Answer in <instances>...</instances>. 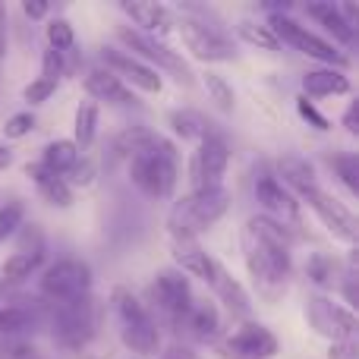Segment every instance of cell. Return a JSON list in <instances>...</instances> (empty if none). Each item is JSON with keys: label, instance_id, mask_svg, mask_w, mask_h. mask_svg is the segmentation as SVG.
Wrapping results in <instances>:
<instances>
[{"label": "cell", "instance_id": "cell-5", "mask_svg": "<svg viewBox=\"0 0 359 359\" xmlns=\"http://www.w3.org/2000/svg\"><path fill=\"white\" fill-rule=\"evenodd\" d=\"M230 208V192L224 186L215 189H189L183 198L170 205L168 230L170 240H198L205 230H211Z\"/></svg>", "mask_w": 359, "mask_h": 359}, {"label": "cell", "instance_id": "cell-38", "mask_svg": "<svg viewBox=\"0 0 359 359\" xmlns=\"http://www.w3.org/2000/svg\"><path fill=\"white\" fill-rule=\"evenodd\" d=\"M0 359H44V356L29 341H0Z\"/></svg>", "mask_w": 359, "mask_h": 359}, {"label": "cell", "instance_id": "cell-39", "mask_svg": "<svg viewBox=\"0 0 359 359\" xmlns=\"http://www.w3.org/2000/svg\"><path fill=\"white\" fill-rule=\"evenodd\" d=\"M297 111H299V117L312 126V130H318V133H328L331 130V120L325 117V114H318V107L312 104L309 98H303V95L297 98Z\"/></svg>", "mask_w": 359, "mask_h": 359}, {"label": "cell", "instance_id": "cell-20", "mask_svg": "<svg viewBox=\"0 0 359 359\" xmlns=\"http://www.w3.org/2000/svg\"><path fill=\"white\" fill-rule=\"evenodd\" d=\"M177 334L186 337V341H192V344H211V347H215V344L224 337L221 312H217V306L208 303V299H196L192 309L183 316V322L177 325Z\"/></svg>", "mask_w": 359, "mask_h": 359}, {"label": "cell", "instance_id": "cell-23", "mask_svg": "<svg viewBox=\"0 0 359 359\" xmlns=\"http://www.w3.org/2000/svg\"><path fill=\"white\" fill-rule=\"evenodd\" d=\"M303 98L318 101V98H334V95H347L350 92V76L344 69H331V67H318L303 73Z\"/></svg>", "mask_w": 359, "mask_h": 359}, {"label": "cell", "instance_id": "cell-40", "mask_svg": "<svg viewBox=\"0 0 359 359\" xmlns=\"http://www.w3.org/2000/svg\"><path fill=\"white\" fill-rule=\"evenodd\" d=\"M67 180V186L73 189V186H88L95 180V164H92V158L88 155H79V161L69 168V174L63 177Z\"/></svg>", "mask_w": 359, "mask_h": 359}, {"label": "cell", "instance_id": "cell-29", "mask_svg": "<svg viewBox=\"0 0 359 359\" xmlns=\"http://www.w3.org/2000/svg\"><path fill=\"white\" fill-rule=\"evenodd\" d=\"M155 136H158V133L149 130V126H142V123L126 126V130L111 142V161H120V158H126V161H130V158L136 155L142 145H149Z\"/></svg>", "mask_w": 359, "mask_h": 359}, {"label": "cell", "instance_id": "cell-36", "mask_svg": "<svg viewBox=\"0 0 359 359\" xmlns=\"http://www.w3.org/2000/svg\"><path fill=\"white\" fill-rule=\"evenodd\" d=\"M35 123H38V120H35V114H32V111H19V114H13V117H6V123H4V139L16 142V139L32 136Z\"/></svg>", "mask_w": 359, "mask_h": 359}, {"label": "cell", "instance_id": "cell-25", "mask_svg": "<svg viewBox=\"0 0 359 359\" xmlns=\"http://www.w3.org/2000/svg\"><path fill=\"white\" fill-rule=\"evenodd\" d=\"M306 13H309V16L316 19L325 32H328V35H334L337 44H347V48L350 44H356V29L347 22V16L341 13V4H309L306 6Z\"/></svg>", "mask_w": 359, "mask_h": 359}, {"label": "cell", "instance_id": "cell-26", "mask_svg": "<svg viewBox=\"0 0 359 359\" xmlns=\"http://www.w3.org/2000/svg\"><path fill=\"white\" fill-rule=\"evenodd\" d=\"M170 126H174V133L177 136H183V139H189V142H202V139H208V136H215V133H221L215 123H211L205 114H198V111H192V107H183V111H170Z\"/></svg>", "mask_w": 359, "mask_h": 359}, {"label": "cell", "instance_id": "cell-24", "mask_svg": "<svg viewBox=\"0 0 359 359\" xmlns=\"http://www.w3.org/2000/svg\"><path fill=\"white\" fill-rule=\"evenodd\" d=\"M25 177L32 180V186L38 189L41 202H48L50 208H69V205H73V189L67 186V180L50 174V170L41 168L38 161L25 164Z\"/></svg>", "mask_w": 359, "mask_h": 359}, {"label": "cell", "instance_id": "cell-42", "mask_svg": "<svg viewBox=\"0 0 359 359\" xmlns=\"http://www.w3.org/2000/svg\"><path fill=\"white\" fill-rule=\"evenodd\" d=\"M158 359H198V353L189 347V344H170L168 350H161Z\"/></svg>", "mask_w": 359, "mask_h": 359}, {"label": "cell", "instance_id": "cell-32", "mask_svg": "<svg viewBox=\"0 0 359 359\" xmlns=\"http://www.w3.org/2000/svg\"><path fill=\"white\" fill-rule=\"evenodd\" d=\"M25 224V205L19 198H10V202L0 205V243H6L10 236H16Z\"/></svg>", "mask_w": 359, "mask_h": 359}, {"label": "cell", "instance_id": "cell-4", "mask_svg": "<svg viewBox=\"0 0 359 359\" xmlns=\"http://www.w3.org/2000/svg\"><path fill=\"white\" fill-rule=\"evenodd\" d=\"M111 316L126 350H133L136 356L161 353V328L149 312V306L130 287H114L111 290Z\"/></svg>", "mask_w": 359, "mask_h": 359}, {"label": "cell", "instance_id": "cell-7", "mask_svg": "<svg viewBox=\"0 0 359 359\" xmlns=\"http://www.w3.org/2000/svg\"><path fill=\"white\" fill-rule=\"evenodd\" d=\"M265 25L271 29V35L278 38V44H290L293 50H299L303 57L318 60L322 67H331V69H347L350 67L347 54H344L337 44H331L328 38H322L318 32H312L309 25H303L293 16H287L284 10H271V16H268Z\"/></svg>", "mask_w": 359, "mask_h": 359}, {"label": "cell", "instance_id": "cell-12", "mask_svg": "<svg viewBox=\"0 0 359 359\" xmlns=\"http://www.w3.org/2000/svg\"><path fill=\"white\" fill-rule=\"evenodd\" d=\"M306 325L316 331L318 337H328L331 344H350L356 334V316L344 303L325 297V293H312L306 299Z\"/></svg>", "mask_w": 359, "mask_h": 359}, {"label": "cell", "instance_id": "cell-22", "mask_svg": "<svg viewBox=\"0 0 359 359\" xmlns=\"http://www.w3.org/2000/svg\"><path fill=\"white\" fill-rule=\"evenodd\" d=\"M86 92H88V101H104V104H114V107H130L136 104V95H133L130 86L117 79L111 69L104 67H95L86 73Z\"/></svg>", "mask_w": 359, "mask_h": 359}, {"label": "cell", "instance_id": "cell-11", "mask_svg": "<svg viewBox=\"0 0 359 359\" xmlns=\"http://www.w3.org/2000/svg\"><path fill=\"white\" fill-rule=\"evenodd\" d=\"M92 268L82 259H57L54 265L44 268L38 278V299L41 303H63V299H79L92 293Z\"/></svg>", "mask_w": 359, "mask_h": 359}, {"label": "cell", "instance_id": "cell-27", "mask_svg": "<svg viewBox=\"0 0 359 359\" xmlns=\"http://www.w3.org/2000/svg\"><path fill=\"white\" fill-rule=\"evenodd\" d=\"M95 136H98V104L95 101H79L73 117V139L69 142L79 149V155H86L88 149L95 145Z\"/></svg>", "mask_w": 359, "mask_h": 359}, {"label": "cell", "instance_id": "cell-13", "mask_svg": "<svg viewBox=\"0 0 359 359\" xmlns=\"http://www.w3.org/2000/svg\"><path fill=\"white\" fill-rule=\"evenodd\" d=\"M297 202L309 205V208L316 211V217L328 227V233L334 236V240H344V243H350V246L359 240L356 215L341 202V198H334L328 189H322V183H316V186H309L306 192H299Z\"/></svg>", "mask_w": 359, "mask_h": 359}, {"label": "cell", "instance_id": "cell-2", "mask_svg": "<svg viewBox=\"0 0 359 359\" xmlns=\"http://www.w3.org/2000/svg\"><path fill=\"white\" fill-rule=\"evenodd\" d=\"M186 50L202 63H230L236 60V44L227 25L221 22L211 6L180 4V16L174 19Z\"/></svg>", "mask_w": 359, "mask_h": 359}, {"label": "cell", "instance_id": "cell-31", "mask_svg": "<svg viewBox=\"0 0 359 359\" xmlns=\"http://www.w3.org/2000/svg\"><path fill=\"white\" fill-rule=\"evenodd\" d=\"M236 35L243 38L246 44H252V48L259 50H278V38L271 35V29H268L265 22H252V19H240L236 22Z\"/></svg>", "mask_w": 359, "mask_h": 359}, {"label": "cell", "instance_id": "cell-6", "mask_svg": "<svg viewBox=\"0 0 359 359\" xmlns=\"http://www.w3.org/2000/svg\"><path fill=\"white\" fill-rule=\"evenodd\" d=\"M44 325L63 350H86L98 334V303L95 297L44 303Z\"/></svg>", "mask_w": 359, "mask_h": 359}, {"label": "cell", "instance_id": "cell-30", "mask_svg": "<svg viewBox=\"0 0 359 359\" xmlns=\"http://www.w3.org/2000/svg\"><path fill=\"white\" fill-rule=\"evenodd\" d=\"M306 274H309V280L316 287L328 290V287H334L337 278H341V265H337V259H331V255L316 252L309 259V265H306Z\"/></svg>", "mask_w": 359, "mask_h": 359}, {"label": "cell", "instance_id": "cell-3", "mask_svg": "<svg viewBox=\"0 0 359 359\" xmlns=\"http://www.w3.org/2000/svg\"><path fill=\"white\" fill-rule=\"evenodd\" d=\"M177 180H180V151L170 139L155 136L149 145H142L130 158V183L142 196L155 198V202L174 198Z\"/></svg>", "mask_w": 359, "mask_h": 359}, {"label": "cell", "instance_id": "cell-15", "mask_svg": "<svg viewBox=\"0 0 359 359\" xmlns=\"http://www.w3.org/2000/svg\"><path fill=\"white\" fill-rule=\"evenodd\" d=\"M230 168V145L224 133L202 139L189 158V189H215L224 186V174Z\"/></svg>", "mask_w": 359, "mask_h": 359}, {"label": "cell", "instance_id": "cell-8", "mask_svg": "<svg viewBox=\"0 0 359 359\" xmlns=\"http://www.w3.org/2000/svg\"><path fill=\"white\" fill-rule=\"evenodd\" d=\"M117 38L123 41L126 54H133L136 60H142L145 67H151L155 73L174 76L180 86H186V88L196 86V73H192L189 63L183 60V54L170 48L168 41H161V38H151V35H142V32L130 29V25H120Z\"/></svg>", "mask_w": 359, "mask_h": 359}, {"label": "cell", "instance_id": "cell-45", "mask_svg": "<svg viewBox=\"0 0 359 359\" xmlns=\"http://www.w3.org/2000/svg\"><path fill=\"white\" fill-rule=\"evenodd\" d=\"M356 114H359V104H356V101H350L347 114H344V126H347V133H350V136H356V133H359V123H356Z\"/></svg>", "mask_w": 359, "mask_h": 359}, {"label": "cell", "instance_id": "cell-16", "mask_svg": "<svg viewBox=\"0 0 359 359\" xmlns=\"http://www.w3.org/2000/svg\"><path fill=\"white\" fill-rule=\"evenodd\" d=\"M25 233H29V243L19 246L16 252L0 265V284H4V290L25 284V280L44 265V252H48V249H44V240L35 230V224H25Z\"/></svg>", "mask_w": 359, "mask_h": 359}, {"label": "cell", "instance_id": "cell-46", "mask_svg": "<svg viewBox=\"0 0 359 359\" xmlns=\"http://www.w3.org/2000/svg\"><path fill=\"white\" fill-rule=\"evenodd\" d=\"M10 164H13V149H10V145L0 142V170H6Z\"/></svg>", "mask_w": 359, "mask_h": 359}, {"label": "cell", "instance_id": "cell-19", "mask_svg": "<svg viewBox=\"0 0 359 359\" xmlns=\"http://www.w3.org/2000/svg\"><path fill=\"white\" fill-rule=\"evenodd\" d=\"M205 284H208V290L215 293V299L233 318H240V322H249V318H252V297H249L246 287H243L240 280L221 265V262H215V268H211V274H208Z\"/></svg>", "mask_w": 359, "mask_h": 359}, {"label": "cell", "instance_id": "cell-14", "mask_svg": "<svg viewBox=\"0 0 359 359\" xmlns=\"http://www.w3.org/2000/svg\"><path fill=\"white\" fill-rule=\"evenodd\" d=\"M221 359H274L280 350L278 337L271 328H265L262 322H243L236 331H230L227 337L215 344Z\"/></svg>", "mask_w": 359, "mask_h": 359}, {"label": "cell", "instance_id": "cell-41", "mask_svg": "<svg viewBox=\"0 0 359 359\" xmlns=\"http://www.w3.org/2000/svg\"><path fill=\"white\" fill-rule=\"evenodd\" d=\"M63 69H67V63H63V54H57V50H44L41 54V79L48 82H60Z\"/></svg>", "mask_w": 359, "mask_h": 359}, {"label": "cell", "instance_id": "cell-21", "mask_svg": "<svg viewBox=\"0 0 359 359\" xmlns=\"http://www.w3.org/2000/svg\"><path fill=\"white\" fill-rule=\"evenodd\" d=\"M120 10L133 19L130 29L142 32V35L161 38V41H164V38L174 32V13H170L164 4H130V0H123V4H120Z\"/></svg>", "mask_w": 359, "mask_h": 359}, {"label": "cell", "instance_id": "cell-10", "mask_svg": "<svg viewBox=\"0 0 359 359\" xmlns=\"http://www.w3.org/2000/svg\"><path fill=\"white\" fill-rule=\"evenodd\" d=\"M255 202L262 208V217L274 221L278 227H284L287 233L297 236L303 230V208L299 202L293 198V192L274 177L271 164H259L255 168Z\"/></svg>", "mask_w": 359, "mask_h": 359}, {"label": "cell", "instance_id": "cell-35", "mask_svg": "<svg viewBox=\"0 0 359 359\" xmlns=\"http://www.w3.org/2000/svg\"><path fill=\"white\" fill-rule=\"evenodd\" d=\"M331 168H334V174L341 177V183L347 186L350 196H359V155H353V151L334 155L331 158Z\"/></svg>", "mask_w": 359, "mask_h": 359}, {"label": "cell", "instance_id": "cell-18", "mask_svg": "<svg viewBox=\"0 0 359 359\" xmlns=\"http://www.w3.org/2000/svg\"><path fill=\"white\" fill-rule=\"evenodd\" d=\"M101 60H104V69H111L114 76H117L120 82H133L136 88H142V92L149 95H158L164 88V79L155 73L151 67H145L142 60H136L133 54H126V50L120 48H101Z\"/></svg>", "mask_w": 359, "mask_h": 359}, {"label": "cell", "instance_id": "cell-17", "mask_svg": "<svg viewBox=\"0 0 359 359\" xmlns=\"http://www.w3.org/2000/svg\"><path fill=\"white\" fill-rule=\"evenodd\" d=\"M38 328H44L41 299H10V303H0V341H25Z\"/></svg>", "mask_w": 359, "mask_h": 359}, {"label": "cell", "instance_id": "cell-34", "mask_svg": "<svg viewBox=\"0 0 359 359\" xmlns=\"http://www.w3.org/2000/svg\"><path fill=\"white\" fill-rule=\"evenodd\" d=\"M205 88H208V101H215L217 111L230 114L236 104V95H233V86H230L224 76L217 73H205Z\"/></svg>", "mask_w": 359, "mask_h": 359}, {"label": "cell", "instance_id": "cell-44", "mask_svg": "<svg viewBox=\"0 0 359 359\" xmlns=\"http://www.w3.org/2000/svg\"><path fill=\"white\" fill-rule=\"evenodd\" d=\"M22 13L29 19H44V16H48V4H41V0H25Z\"/></svg>", "mask_w": 359, "mask_h": 359}, {"label": "cell", "instance_id": "cell-37", "mask_svg": "<svg viewBox=\"0 0 359 359\" xmlns=\"http://www.w3.org/2000/svg\"><path fill=\"white\" fill-rule=\"evenodd\" d=\"M54 92H57V82H48V79L38 76V79H32L29 86L22 88V101L25 104H32V107H38V104H44Z\"/></svg>", "mask_w": 359, "mask_h": 359}, {"label": "cell", "instance_id": "cell-33", "mask_svg": "<svg viewBox=\"0 0 359 359\" xmlns=\"http://www.w3.org/2000/svg\"><path fill=\"white\" fill-rule=\"evenodd\" d=\"M44 35H48V48L57 50V54H67V50L76 48V32H73V25H69L63 16L50 19L48 29H44Z\"/></svg>", "mask_w": 359, "mask_h": 359}, {"label": "cell", "instance_id": "cell-9", "mask_svg": "<svg viewBox=\"0 0 359 359\" xmlns=\"http://www.w3.org/2000/svg\"><path fill=\"white\" fill-rule=\"evenodd\" d=\"M192 303H196V293H192L189 278L183 271H177V268H161L149 287V303L145 306L155 316L158 328L168 325V328L177 331L183 316L192 309Z\"/></svg>", "mask_w": 359, "mask_h": 359}, {"label": "cell", "instance_id": "cell-43", "mask_svg": "<svg viewBox=\"0 0 359 359\" xmlns=\"http://www.w3.org/2000/svg\"><path fill=\"white\" fill-rule=\"evenodd\" d=\"M10 13H6V4H0V60L6 57V41H10Z\"/></svg>", "mask_w": 359, "mask_h": 359}, {"label": "cell", "instance_id": "cell-1", "mask_svg": "<svg viewBox=\"0 0 359 359\" xmlns=\"http://www.w3.org/2000/svg\"><path fill=\"white\" fill-rule=\"evenodd\" d=\"M246 271L265 303H278L293 278V233L262 215H252L240 230Z\"/></svg>", "mask_w": 359, "mask_h": 359}, {"label": "cell", "instance_id": "cell-28", "mask_svg": "<svg viewBox=\"0 0 359 359\" xmlns=\"http://www.w3.org/2000/svg\"><path fill=\"white\" fill-rule=\"evenodd\" d=\"M79 161V149H76L69 139H54V142H48L44 145V151H41V168H48L50 174H57V177H67L69 174V168Z\"/></svg>", "mask_w": 359, "mask_h": 359}]
</instances>
